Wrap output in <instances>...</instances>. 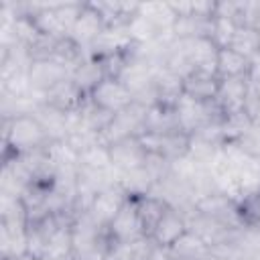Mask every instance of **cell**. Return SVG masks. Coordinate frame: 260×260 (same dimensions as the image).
<instances>
[{
    "mask_svg": "<svg viewBox=\"0 0 260 260\" xmlns=\"http://www.w3.org/2000/svg\"><path fill=\"white\" fill-rule=\"evenodd\" d=\"M53 140H51L49 132L45 130V126L41 124V120L32 112L4 118V124H2L4 158L45 148Z\"/></svg>",
    "mask_w": 260,
    "mask_h": 260,
    "instance_id": "obj_1",
    "label": "cell"
},
{
    "mask_svg": "<svg viewBox=\"0 0 260 260\" xmlns=\"http://www.w3.org/2000/svg\"><path fill=\"white\" fill-rule=\"evenodd\" d=\"M144 118H146V106H142L140 102H134V104L128 106L126 110L114 114L112 122H110L108 128L100 134L98 142L110 146V144L120 142V140H124V138L142 136V134H144Z\"/></svg>",
    "mask_w": 260,
    "mask_h": 260,
    "instance_id": "obj_2",
    "label": "cell"
},
{
    "mask_svg": "<svg viewBox=\"0 0 260 260\" xmlns=\"http://www.w3.org/2000/svg\"><path fill=\"white\" fill-rule=\"evenodd\" d=\"M175 110H177L181 130L189 136L193 132H197L199 128L223 118V114H221V110L217 108L215 102H199V100H193L185 93L175 104Z\"/></svg>",
    "mask_w": 260,
    "mask_h": 260,
    "instance_id": "obj_3",
    "label": "cell"
},
{
    "mask_svg": "<svg viewBox=\"0 0 260 260\" xmlns=\"http://www.w3.org/2000/svg\"><path fill=\"white\" fill-rule=\"evenodd\" d=\"M193 207H195L199 213H203V215L215 219L217 223L225 225V228L232 230V232H242V230H246L244 219H242L240 209H238V203H236L234 199H230L228 195L219 193V191H213V193H207V195L199 197V199L193 203Z\"/></svg>",
    "mask_w": 260,
    "mask_h": 260,
    "instance_id": "obj_4",
    "label": "cell"
},
{
    "mask_svg": "<svg viewBox=\"0 0 260 260\" xmlns=\"http://www.w3.org/2000/svg\"><path fill=\"white\" fill-rule=\"evenodd\" d=\"M87 98L93 106H98L100 110H104L112 116L126 110L128 106H132L136 102L134 93L120 79H114V77H106Z\"/></svg>",
    "mask_w": 260,
    "mask_h": 260,
    "instance_id": "obj_5",
    "label": "cell"
},
{
    "mask_svg": "<svg viewBox=\"0 0 260 260\" xmlns=\"http://www.w3.org/2000/svg\"><path fill=\"white\" fill-rule=\"evenodd\" d=\"M26 77H28V87L32 98H41L59 81L71 77V69L55 59H41L30 63Z\"/></svg>",
    "mask_w": 260,
    "mask_h": 260,
    "instance_id": "obj_6",
    "label": "cell"
},
{
    "mask_svg": "<svg viewBox=\"0 0 260 260\" xmlns=\"http://www.w3.org/2000/svg\"><path fill=\"white\" fill-rule=\"evenodd\" d=\"M126 199H128L126 191H124V189L118 185V181H116V183H112V185L100 189V191L93 195V199L89 201L87 213L91 215V219H93L98 225L108 228V225L112 223V219L118 215V211L122 209V205L126 203Z\"/></svg>",
    "mask_w": 260,
    "mask_h": 260,
    "instance_id": "obj_7",
    "label": "cell"
},
{
    "mask_svg": "<svg viewBox=\"0 0 260 260\" xmlns=\"http://www.w3.org/2000/svg\"><path fill=\"white\" fill-rule=\"evenodd\" d=\"M177 43H179L191 71H205V73H215L217 71V53H219V49L209 37L177 41Z\"/></svg>",
    "mask_w": 260,
    "mask_h": 260,
    "instance_id": "obj_8",
    "label": "cell"
},
{
    "mask_svg": "<svg viewBox=\"0 0 260 260\" xmlns=\"http://www.w3.org/2000/svg\"><path fill=\"white\" fill-rule=\"evenodd\" d=\"M146 152L158 154L171 162L185 158L189 150V134L173 132V134H142L138 136Z\"/></svg>",
    "mask_w": 260,
    "mask_h": 260,
    "instance_id": "obj_9",
    "label": "cell"
},
{
    "mask_svg": "<svg viewBox=\"0 0 260 260\" xmlns=\"http://www.w3.org/2000/svg\"><path fill=\"white\" fill-rule=\"evenodd\" d=\"M110 148V158H112V169L116 173H130L136 169H142L146 162V148L142 146L140 138H124L120 142H114L108 146Z\"/></svg>",
    "mask_w": 260,
    "mask_h": 260,
    "instance_id": "obj_10",
    "label": "cell"
},
{
    "mask_svg": "<svg viewBox=\"0 0 260 260\" xmlns=\"http://www.w3.org/2000/svg\"><path fill=\"white\" fill-rule=\"evenodd\" d=\"M108 236L112 242H136L140 238H146L136 213V203L134 197H128L118 215L112 219V223L106 228Z\"/></svg>",
    "mask_w": 260,
    "mask_h": 260,
    "instance_id": "obj_11",
    "label": "cell"
},
{
    "mask_svg": "<svg viewBox=\"0 0 260 260\" xmlns=\"http://www.w3.org/2000/svg\"><path fill=\"white\" fill-rule=\"evenodd\" d=\"M39 100H41L43 104H47V106L59 110V112L73 114V112H77V110L85 104L87 95L73 83L71 77H67V79L59 81L55 87H51V89H49L45 95H41Z\"/></svg>",
    "mask_w": 260,
    "mask_h": 260,
    "instance_id": "obj_12",
    "label": "cell"
},
{
    "mask_svg": "<svg viewBox=\"0 0 260 260\" xmlns=\"http://www.w3.org/2000/svg\"><path fill=\"white\" fill-rule=\"evenodd\" d=\"M104 28H106V24H104L102 16L98 14V10L89 2H83V8H81V12H79V16L73 24V30H71L69 39L87 53V49L104 32Z\"/></svg>",
    "mask_w": 260,
    "mask_h": 260,
    "instance_id": "obj_13",
    "label": "cell"
},
{
    "mask_svg": "<svg viewBox=\"0 0 260 260\" xmlns=\"http://www.w3.org/2000/svg\"><path fill=\"white\" fill-rule=\"evenodd\" d=\"M250 89L248 77H232V79H219V89L215 95V104L221 110L223 116L236 114L244 110V102Z\"/></svg>",
    "mask_w": 260,
    "mask_h": 260,
    "instance_id": "obj_14",
    "label": "cell"
},
{
    "mask_svg": "<svg viewBox=\"0 0 260 260\" xmlns=\"http://www.w3.org/2000/svg\"><path fill=\"white\" fill-rule=\"evenodd\" d=\"M98 14L102 16L106 28H118V26H130L132 20L138 16L140 2H116V0H98L89 2Z\"/></svg>",
    "mask_w": 260,
    "mask_h": 260,
    "instance_id": "obj_15",
    "label": "cell"
},
{
    "mask_svg": "<svg viewBox=\"0 0 260 260\" xmlns=\"http://www.w3.org/2000/svg\"><path fill=\"white\" fill-rule=\"evenodd\" d=\"M187 230H189V225H187L185 215L179 209L169 207L165 211V215L160 217V221L156 223L150 240L160 248H171L183 234H187Z\"/></svg>",
    "mask_w": 260,
    "mask_h": 260,
    "instance_id": "obj_16",
    "label": "cell"
},
{
    "mask_svg": "<svg viewBox=\"0 0 260 260\" xmlns=\"http://www.w3.org/2000/svg\"><path fill=\"white\" fill-rule=\"evenodd\" d=\"M173 132H183L175 106H165V104L148 106L144 118V134H173Z\"/></svg>",
    "mask_w": 260,
    "mask_h": 260,
    "instance_id": "obj_17",
    "label": "cell"
},
{
    "mask_svg": "<svg viewBox=\"0 0 260 260\" xmlns=\"http://www.w3.org/2000/svg\"><path fill=\"white\" fill-rule=\"evenodd\" d=\"M154 95L156 104L165 106H175L183 95V77L169 69L165 63L158 65L154 71Z\"/></svg>",
    "mask_w": 260,
    "mask_h": 260,
    "instance_id": "obj_18",
    "label": "cell"
},
{
    "mask_svg": "<svg viewBox=\"0 0 260 260\" xmlns=\"http://www.w3.org/2000/svg\"><path fill=\"white\" fill-rule=\"evenodd\" d=\"M217 89H219V77L215 73L191 71L187 77H183V93L193 100L215 102Z\"/></svg>",
    "mask_w": 260,
    "mask_h": 260,
    "instance_id": "obj_19",
    "label": "cell"
},
{
    "mask_svg": "<svg viewBox=\"0 0 260 260\" xmlns=\"http://www.w3.org/2000/svg\"><path fill=\"white\" fill-rule=\"evenodd\" d=\"M134 203H136V213H138V219H140V225H142V232L146 238L152 236L156 223L160 221V217L165 215V211L171 207L165 199L152 195V193H146V195H140V197H134Z\"/></svg>",
    "mask_w": 260,
    "mask_h": 260,
    "instance_id": "obj_20",
    "label": "cell"
},
{
    "mask_svg": "<svg viewBox=\"0 0 260 260\" xmlns=\"http://www.w3.org/2000/svg\"><path fill=\"white\" fill-rule=\"evenodd\" d=\"M71 79L73 83L85 93L89 95L104 79H106V69L104 63L95 57H85L73 71H71Z\"/></svg>",
    "mask_w": 260,
    "mask_h": 260,
    "instance_id": "obj_21",
    "label": "cell"
},
{
    "mask_svg": "<svg viewBox=\"0 0 260 260\" xmlns=\"http://www.w3.org/2000/svg\"><path fill=\"white\" fill-rule=\"evenodd\" d=\"M250 71V59L236 53L234 49L225 47L217 53V77L219 79H232V77H248Z\"/></svg>",
    "mask_w": 260,
    "mask_h": 260,
    "instance_id": "obj_22",
    "label": "cell"
},
{
    "mask_svg": "<svg viewBox=\"0 0 260 260\" xmlns=\"http://www.w3.org/2000/svg\"><path fill=\"white\" fill-rule=\"evenodd\" d=\"M171 252L175 260H207L209 258V246L191 230L183 234L173 246Z\"/></svg>",
    "mask_w": 260,
    "mask_h": 260,
    "instance_id": "obj_23",
    "label": "cell"
},
{
    "mask_svg": "<svg viewBox=\"0 0 260 260\" xmlns=\"http://www.w3.org/2000/svg\"><path fill=\"white\" fill-rule=\"evenodd\" d=\"M79 169L85 171H114L112 169V158H110V148L102 142H91L85 148L79 150Z\"/></svg>",
    "mask_w": 260,
    "mask_h": 260,
    "instance_id": "obj_24",
    "label": "cell"
},
{
    "mask_svg": "<svg viewBox=\"0 0 260 260\" xmlns=\"http://www.w3.org/2000/svg\"><path fill=\"white\" fill-rule=\"evenodd\" d=\"M71 225L73 223H61L47 242V250L45 256L47 258H55V260H67L73 256V234H71Z\"/></svg>",
    "mask_w": 260,
    "mask_h": 260,
    "instance_id": "obj_25",
    "label": "cell"
},
{
    "mask_svg": "<svg viewBox=\"0 0 260 260\" xmlns=\"http://www.w3.org/2000/svg\"><path fill=\"white\" fill-rule=\"evenodd\" d=\"M254 126V120L242 110L236 114H228L221 118V134L225 142H238L250 128Z\"/></svg>",
    "mask_w": 260,
    "mask_h": 260,
    "instance_id": "obj_26",
    "label": "cell"
},
{
    "mask_svg": "<svg viewBox=\"0 0 260 260\" xmlns=\"http://www.w3.org/2000/svg\"><path fill=\"white\" fill-rule=\"evenodd\" d=\"M238 209H240V215L246 228L260 230V189L244 195L238 201Z\"/></svg>",
    "mask_w": 260,
    "mask_h": 260,
    "instance_id": "obj_27",
    "label": "cell"
},
{
    "mask_svg": "<svg viewBox=\"0 0 260 260\" xmlns=\"http://www.w3.org/2000/svg\"><path fill=\"white\" fill-rule=\"evenodd\" d=\"M230 49H234L236 53L252 59L258 53V30L254 28H246V26H238Z\"/></svg>",
    "mask_w": 260,
    "mask_h": 260,
    "instance_id": "obj_28",
    "label": "cell"
},
{
    "mask_svg": "<svg viewBox=\"0 0 260 260\" xmlns=\"http://www.w3.org/2000/svg\"><path fill=\"white\" fill-rule=\"evenodd\" d=\"M238 30V24L232 18H223V16H213L211 18V35L209 39L217 45V49H225L232 45V39Z\"/></svg>",
    "mask_w": 260,
    "mask_h": 260,
    "instance_id": "obj_29",
    "label": "cell"
},
{
    "mask_svg": "<svg viewBox=\"0 0 260 260\" xmlns=\"http://www.w3.org/2000/svg\"><path fill=\"white\" fill-rule=\"evenodd\" d=\"M238 26L260 30V0H244V8H242Z\"/></svg>",
    "mask_w": 260,
    "mask_h": 260,
    "instance_id": "obj_30",
    "label": "cell"
},
{
    "mask_svg": "<svg viewBox=\"0 0 260 260\" xmlns=\"http://www.w3.org/2000/svg\"><path fill=\"white\" fill-rule=\"evenodd\" d=\"M238 144H240V148L246 152V154H250L252 158H260V124H254L240 140H238Z\"/></svg>",
    "mask_w": 260,
    "mask_h": 260,
    "instance_id": "obj_31",
    "label": "cell"
},
{
    "mask_svg": "<svg viewBox=\"0 0 260 260\" xmlns=\"http://www.w3.org/2000/svg\"><path fill=\"white\" fill-rule=\"evenodd\" d=\"M242 8H244V0H221V2H215L213 16L232 18L238 24L240 22V16H242Z\"/></svg>",
    "mask_w": 260,
    "mask_h": 260,
    "instance_id": "obj_32",
    "label": "cell"
},
{
    "mask_svg": "<svg viewBox=\"0 0 260 260\" xmlns=\"http://www.w3.org/2000/svg\"><path fill=\"white\" fill-rule=\"evenodd\" d=\"M248 79L252 85H256L260 89V53H256L250 59V71H248Z\"/></svg>",
    "mask_w": 260,
    "mask_h": 260,
    "instance_id": "obj_33",
    "label": "cell"
},
{
    "mask_svg": "<svg viewBox=\"0 0 260 260\" xmlns=\"http://www.w3.org/2000/svg\"><path fill=\"white\" fill-rule=\"evenodd\" d=\"M0 260H37L32 254L24 252V254H18V256H10V258H0Z\"/></svg>",
    "mask_w": 260,
    "mask_h": 260,
    "instance_id": "obj_34",
    "label": "cell"
},
{
    "mask_svg": "<svg viewBox=\"0 0 260 260\" xmlns=\"http://www.w3.org/2000/svg\"><path fill=\"white\" fill-rule=\"evenodd\" d=\"M254 124H260V106L256 110V116H254Z\"/></svg>",
    "mask_w": 260,
    "mask_h": 260,
    "instance_id": "obj_35",
    "label": "cell"
},
{
    "mask_svg": "<svg viewBox=\"0 0 260 260\" xmlns=\"http://www.w3.org/2000/svg\"><path fill=\"white\" fill-rule=\"evenodd\" d=\"M258 53H260V30H258Z\"/></svg>",
    "mask_w": 260,
    "mask_h": 260,
    "instance_id": "obj_36",
    "label": "cell"
},
{
    "mask_svg": "<svg viewBox=\"0 0 260 260\" xmlns=\"http://www.w3.org/2000/svg\"><path fill=\"white\" fill-rule=\"evenodd\" d=\"M37 260H55V258H47V256H43V258H37Z\"/></svg>",
    "mask_w": 260,
    "mask_h": 260,
    "instance_id": "obj_37",
    "label": "cell"
},
{
    "mask_svg": "<svg viewBox=\"0 0 260 260\" xmlns=\"http://www.w3.org/2000/svg\"><path fill=\"white\" fill-rule=\"evenodd\" d=\"M258 165H260V158H258Z\"/></svg>",
    "mask_w": 260,
    "mask_h": 260,
    "instance_id": "obj_38",
    "label": "cell"
}]
</instances>
